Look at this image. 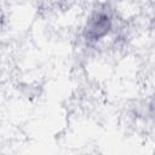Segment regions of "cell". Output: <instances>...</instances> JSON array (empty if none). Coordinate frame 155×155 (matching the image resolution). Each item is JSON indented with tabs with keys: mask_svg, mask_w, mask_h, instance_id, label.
<instances>
[{
	"mask_svg": "<svg viewBox=\"0 0 155 155\" xmlns=\"http://www.w3.org/2000/svg\"><path fill=\"white\" fill-rule=\"evenodd\" d=\"M110 28V22L107 16H97L92 19L87 27V35L92 39H98L108 33Z\"/></svg>",
	"mask_w": 155,
	"mask_h": 155,
	"instance_id": "obj_1",
	"label": "cell"
}]
</instances>
